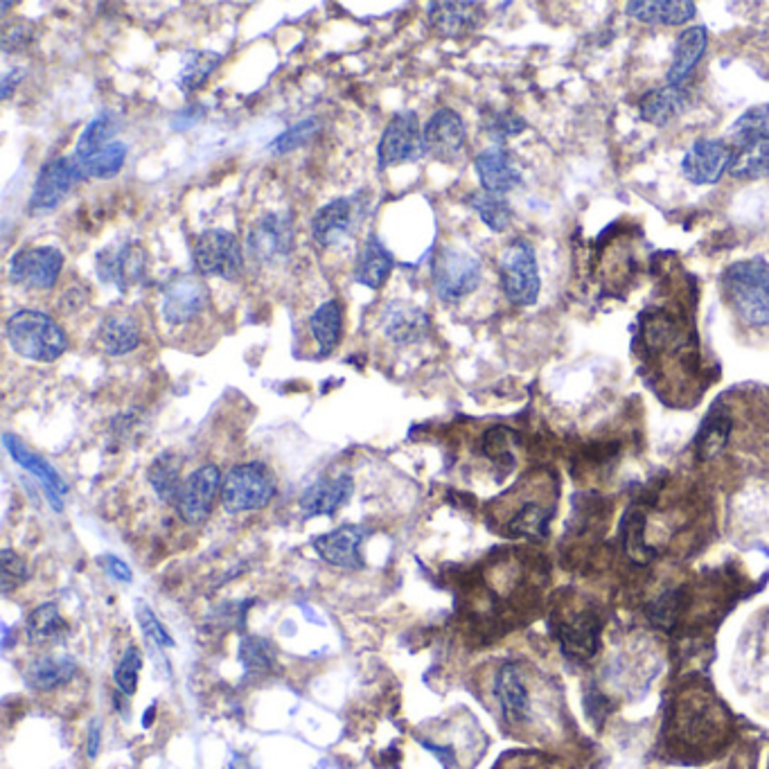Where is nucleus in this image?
I'll return each instance as SVG.
<instances>
[{
  "mask_svg": "<svg viewBox=\"0 0 769 769\" xmlns=\"http://www.w3.org/2000/svg\"><path fill=\"white\" fill-rule=\"evenodd\" d=\"M707 44L709 32L704 25H695L682 32L675 41V50H672V61L666 75L670 86H682V82L693 73L704 52H707Z\"/></svg>",
  "mask_w": 769,
  "mask_h": 769,
  "instance_id": "obj_25",
  "label": "nucleus"
},
{
  "mask_svg": "<svg viewBox=\"0 0 769 769\" xmlns=\"http://www.w3.org/2000/svg\"><path fill=\"white\" fill-rule=\"evenodd\" d=\"M495 695L499 699V707L503 718L510 724H520L528 718L530 711V697L526 691V684L522 680V672L517 666L505 663L497 672L495 680Z\"/></svg>",
  "mask_w": 769,
  "mask_h": 769,
  "instance_id": "obj_24",
  "label": "nucleus"
},
{
  "mask_svg": "<svg viewBox=\"0 0 769 769\" xmlns=\"http://www.w3.org/2000/svg\"><path fill=\"white\" fill-rule=\"evenodd\" d=\"M240 661L246 672H267L276 661V648L263 636H246L240 644Z\"/></svg>",
  "mask_w": 769,
  "mask_h": 769,
  "instance_id": "obj_41",
  "label": "nucleus"
},
{
  "mask_svg": "<svg viewBox=\"0 0 769 769\" xmlns=\"http://www.w3.org/2000/svg\"><path fill=\"white\" fill-rule=\"evenodd\" d=\"M524 120L520 115H515L512 111H497L486 120V130L495 141H503L512 134L524 132Z\"/></svg>",
  "mask_w": 769,
  "mask_h": 769,
  "instance_id": "obj_49",
  "label": "nucleus"
},
{
  "mask_svg": "<svg viewBox=\"0 0 769 769\" xmlns=\"http://www.w3.org/2000/svg\"><path fill=\"white\" fill-rule=\"evenodd\" d=\"M69 634V623L61 617L57 602H44L29 612L25 621V636L32 646H50Z\"/></svg>",
  "mask_w": 769,
  "mask_h": 769,
  "instance_id": "obj_31",
  "label": "nucleus"
},
{
  "mask_svg": "<svg viewBox=\"0 0 769 769\" xmlns=\"http://www.w3.org/2000/svg\"><path fill=\"white\" fill-rule=\"evenodd\" d=\"M77 663L66 655H41L25 668V684L32 691H54L73 682Z\"/></svg>",
  "mask_w": 769,
  "mask_h": 769,
  "instance_id": "obj_26",
  "label": "nucleus"
},
{
  "mask_svg": "<svg viewBox=\"0 0 769 769\" xmlns=\"http://www.w3.org/2000/svg\"><path fill=\"white\" fill-rule=\"evenodd\" d=\"M98 337H100L102 347L109 352L111 357L130 355V352H134L143 341L138 320L130 312H113V314L105 316Z\"/></svg>",
  "mask_w": 769,
  "mask_h": 769,
  "instance_id": "obj_28",
  "label": "nucleus"
},
{
  "mask_svg": "<svg viewBox=\"0 0 769 769\" xmlns=\"http://www.w3.org/2000/svg\"><path fill=\"white\" fill-rule=\"evenodd\" d=\"M312 334L318 343V355H330V352L339 345L341 332H343V307L337 298L320 305L312 318H309Z\"/></svg>",
  "mask_w": 769,
  "mask_h": 769,
  "instance_id": "obj_34",
  "label": "nucleus"
},
{
  "mask_svg": "<svg viewBox=\"0 0 769 769\" xmlns=\"http://www.w3.org/2000/svg\"><path fill=\"white\" fill-rule=\"evenodd\" d=\"M465 122L454 109H438L425 124V154L436 160H442V163H454L465 149Z\"/></svg>",
  "mask_w": 769,
  "mask_h": 769,
  "instance_id": "obj_16",
  "label": "nucleus"
},
{
  "mask_svg": "<svg viewBox=\"0 0 769 769\" xmlns=\"http://www.w3.org/2000/svg\"><path fill=\"white\" fill-rule=\"evenodd\" d=\"M680 598H682V591H668L661 598H657L655 605L648 607L650 621L659 627H670L672 621H675L680 614V605H682Z\"/></svg>",
  "mask_w": 769,
  "mask_h": 769,
  "instance_id": "obj_48",
  "label": "nucleus"
},
{
  "mask_svg": "<svg viewBox=\"0 0 769 769\" xmlns=\"http://www.w3.org/2000/svg\"><path fill=\"white\" fill-rule=\"evenodd\" d=\"M100 745H102V724H100V720H95L88 729V747H86L88 758H98Z\"/></svg>",
  "mask_w": 769,
  "mask_h": 769,
  "instance_id": "obj_53",
  "label": "nucleus"
},
{
  "mask_svg": "<svg viewBox=\"0 0 769 769\" xmlns=\"http://www.w3.org/2000/svg\"><path fill=\"white\" fill-rule=\"evenodd\" d=\"M27 578H29V571L25 560L12 549H3V553H0V594L10 596Z\"/></svg>",
  "mask_w": 769,
  "mask_h": 769,
  "instance_id": "obj_44",
  "label": "nucleus"
},
{
  "mask_svg": "<svg viewBox=\"0 0 769 769\" xmlns=\"http://www.w3.org/2000/svg\"><path fill=\"white\" fill-rule=\"evenodd\" d=\"M126 154H130V147L122 141H111L109 145L88 154L86 158L73 160L82 179H113L124 168Z\"/></svg>",
  "mask_w": 769,
  "mask_h": 769,
  "instance_id": "obj_33",
  "label": "nucleus"
},
{
  "mask_svg": "<svg viewBox=\"0 0 769 769\" xmlns=\"http://www.w3.org/2000/svg\"><path fill=\"white\" fill-rule=\"evenodd\" d=\"M420 156H425L420 122L415 111H400L387 124V130L381 134L377 147V166L379 170H387L391 166L413 163Z\"/></svg>",
  "mask_w": 769,
  "mask_h": 769,
  "instance_id": "obj_8",
  "label": "nucleus"
},
{
  "mask_svg": "<svg viewBox=\"0 0 769 769\" xmlns=\"http://www.w3.org/2000/svg\"><path fill=\"white\" fill-rule=\"evenodd\" d=\"M63 269V253L57 246H25L10 260V280L27 290L46 292L57 284Z\"/></svg>",
  "mask_w": 769,
  "mask_h": 769,
  "instance_id": "obj_9",
  "label": "nucleus"
},
{
  "mask_svg": "<svg viewBox=\"0 0 769 769\" xmlns=\"http://www.w3.org/2000/svg\"><path fill=\"white\" fill-rule=\"evenodd\" d=\"M627 14L648 25H684L688 23L697 8L691 0H632L627 3Z\"/></svg>",
  "mask_w": 769,
  "mask_h": 769,
  "instance_id": "obj_30",
  "label": "nucleus"
},
{
  "mask_svg": "<svg viewBox=\"0 0 769 769\" xmlns=\"http://www.w3.org/2000/svg\"><path fill=\"white\" fill-rule=\"evenodd\" d=\"M192 263L202 276L237 280L244 271V251L233 233L210 229L199 235L195 251H192Z\"/></svg>",
  "mask_w": 769,
  "mask_h": 769,
  "instance_id": "obj_6",
  "label": "nucleus"
},
{
  "mask_svg": "<svg viewBox=\"0 0 769 769\" xmlns=\"http://www.w3.org/2000/svg\"><path fill=\"white\" fill-rule=\"evenodd\" d=\"M693 105V95L684 86H663L646 93L638 100V113L646 122L666 126L675 118L684 115Z\"/></svg>",
  "mask_w": 769,
  "mask_h": 769,
  "instance_id": "obj_23",
  "label": "nucleus"
},
{
  "mask_svg": "<svg viewBox=\"0 0 769 769\" xmlns=\"http://www.w3.org/2000/svg\"><path fill=\"white\" fill-rule=\"evenodd\" d=\"M551 512L537 503H526L510 522V530L526 537H544L549 530Z\"/></svg>",
  "mask_w": 769,
  "mask_h": 769,
  "instance_id": "obj_42",
  "label": "nucleus"
},
{
  "mask_svg": "<svg viewBox=\"0 0 769 769\" xmlns=\"http://www.w3.org/2000/svg\"><path fill=\"white\" fill-rule=\"evenodd\" d=\"M733 158L735 154L724 141L699 138L688 147L682 160V174L695 185H713L731 170Z\"/></svg>",
  "mask_w": 769,
  "mask_h": 769,
  "instance_id": "obj_15",
  "label": "nucleus"
},
{
  "mask_svg": "<svg viewBox=\"0 0 769 769\" xmlns=\"http://www.w3.org/2000/svg\"><path fill=\"white\" fill-rule=\"evenodd\" d=\"M221 63V57L217 52H195L190 57V61L183 66L181 77H179V88L185 95H192L195 90H199L210 75L217 71V66Z\"/></svg>",
  "mask_w": 769,
  "mask_h": 769,
  "instance_id": "obj_40",
  "label": "nucleus"
},
{
  "mask_svg": "<svg viewBox=\"0 0 769 769\" xmlns=\"http://www.w3.org/2000/svg\"><path fill=\"white\" fill-rule=\"evenodd\" d=\"M381 330L395 345H413L420 343L429 334L431 326L427 312L418 305L393 301L381 314Z\"/></svg>",
  "mask_w": 769,
  "mask_h": 769,
  "instance_id": "obj_18",
  "label": "nucleus"
},
{
  "mask_svg": "<svg viewBox=\"0 0 769 769\" xmlns=\"http://www.w3.org/2000/svg\"><path fill=\"white\" fill-rule=\"evenodd\" d=\"M393 267H395V260L389 253V248L381 244L377 235H368L355 265V280L368 286V290H381V286L391 278Z\"/></svg>",
  "mask_w": 769,
  "mask_h": 769,
  "instance_id": "obj_29",
  "label": "nucleus"
},
{
  "mask_svg": "<svg viewBox=\"0 0 769 769\" xmlns=\"http://www.w3.org/2000/svg\"><path fill=\"white\" fill-rule=\"evenodd\" d=\"M296 242L292 215L269 212L253 223L246 248L248 258L258 265H276L292 253Z\"/></svg>",
  "mask_w": 769,
  "mask_h": 769,
  "instance_id": "obj_7",
  "label": "nucleus"
},
{
  "mask_svg": "<svg viewBox=\"0 0 769 769\" xmlns=\"http://www.w3.org/2000/svg\"><path fill=\"white\" fill-rule=\"evenodd\" d=\"M729 307L749 328L769 326V263L752 258L731 265L722 276Z\"/></svg>",
  "mask_w": 769,
  "mask_h": 769,
  "instance_id": "obj_1",
  "label": "nucleus"
},
{
  "mask_svg": "<svg viewBox=\"0 0 769 769\" xmlns=\"http://www.w3.org/2000/svg\"><path fill=\"white\" fill-rule=\"evenodd\" d=\"M21 80H23V71H19V69L5 73L3 84H0V95H3V100H10V98H12V90L19 86Z\"/></svg>",
  "mask_w": 769,
  "mask_h": 769,
  "instance_id": "obj_54",
  "label": "nucleus"
},
{
  "mask_svg": "<svg viewBox=\"0 0 769 769\" xmlns=\"http://www.w3.org/2000/svg\"><path fill=\"white\" fill-rule=\"evenodd\" d=\"M278 484L276 474L263 461H251L231 467L223 476L221 486V505L229 515H242V512L263 510L276 497Z\"/></svg>",
  "mask_w": 769,
  "mask_h": 769,
  "instance_id": "obj_3",
  "label": "nucleus"
},
{
  "mask_svg": "<svg viewBox=\"0 0 769 769\" xmlns=\"http://www.w3.org/2000/svg\"><path fill=\"white\" fill-rule=\"evenodd\" d=\"M105 562H107L105 566H107V571H109V575H111L113 581H118V583H132L134 573H132L130 564L122 562V560L115 558V556H107Z\"/></svg>",
  "mask_w": 769,
  "mask_h": 769,
  "instance_id": "obj_52",
  "label": "nucleus"
},
{
  "mask_svg": "<svg viewBox=\"0 0 769 769\" xmlns=\"http://www.w3.org/2000/svg\"><path fill=\"white\" fill-rule=\"evenodd\" d=\"M5 337L19 357L52 364L69 350V337L57 320L37 309L14 312L5 324Z\"/></svg>",
  "mask_w": 769,
  "mask_h": 769,
  "instance_id": "obj_2",
  "label": "nucleus"
},
{
  "mask_svg": "<svg viewBox=\"0 0 769 769\" xmlns=\"http://www.w3.org/2000/svg\"><path fill=\"white\" fill-rule=\"evenodd\" d=\"M729 136L735 145H747L758 138H769V105L752 107L729 126Z\"/></svg>",
  "mask_w": 769,
  "mask_h": 769,
  "instance_id": "obj_39",
  "label": "nucleus"
},
{
  "mask_svg": "<svg viewBox=\"0 0 769 769\" xmlns=\"http://www.w3.org/2000/svg\"><path fill=\"white\" fill-rule=\"evenodd\" d=\"M731 176L735 179H756L769 174V138H758L741 147L735 154Z\"/></svg>",
  "mask_w": 769,
  "mask_h": 769,
  "instance_id": "obj_37",
  "label": "nucleus"
},
{
  "mask_svg": "<svg viewBox=\"0 0 769 769\" xmlns=\"http://www.w3.org/2000/svg\"><path fill=\"white\" fill-rule=\"evenodd\" d=\"M486 12L480 3H431L429 25L440 37H465L484 23Z\"/></svg>",
  "mask_w": 769,
  "mask_h": 769,
  "instance_id": "obj_21",
  "label": "nucleus"
},
{
  "mask_svg": "<svg viewBox=\"0 0 769 769\" xmlns=\"http://www.w3.org/2000/svg\"><path fill=\"white\" fill-rule=\"evenodd\" d=\"M3 442H5V450L10 452V456H12L23 469H27L32 476H37V478L41 480V486H44V490H46V495H48L52 508H54V510H61V508H63L61 497L69 492V486L63 484V478L57 474V469H54L48 461H44L41 456H37L35 452H29L27 447H25L16 436L5 434V436H3Z\"/></svg>",
  "mask_w": 769,
  "mask_h": 769,
  "instance_id": "obj_22",
  "label": "nucleus"
},
{
  "mask_svg": "<svg viewBox=\"0 0 769 769\" xmlns=\"http://www.w3.org/2000/svg\"><path fill=\"white\" fill-rule=\"evenodd\" d=\"M154 713H156V707H149L147 716L143 718V727H151V722H154Z\"/></svg>",
  "mask_w": 769,
  "mask_h": 769,
  "instance_id": "obj_55",
  "label": "nucleus"
},
{
  "mask_svg": "<svg viewBox=\"0 0 769 769\" xmlns=\"http://www.w3.org/2000/svg\"><path fill=\"white\" fill-rule=\"evenodd\" d=\"M368 530L362 526H341L332 533L314 537L312 547L318 558L345 571L362 569V544L366 541Z\"/></svg>",
  "mask_w": 769,
  "mask_h": 769,
  "instance_id": "obj_17",
  "label": "nucleus"
},
{
  "mask_svg": "<svg viewBox=\"0 0 769 769\" xmlns=\"http://www.w3.org/2000/svg\"><path fill=\"white\" fill-rule=\"evenodd\" d=\"M95 271L102 282L118 286L120 292H130L145 280L147 251L141 242H126L118 251L105 248L98 253Z\"/></svg>",
  "mask_w": 769,
  "mask_h": 769,
  "instance_id": "obj_12",
  "label": "nucleus"
},
{
  "mask_svg": "<svg viewBox=\"0 0 769 769\" xmlns=\"http://www.w3.org/2000/svg\"><path fill=\"white\" fill-rule=\"evenodd\" d=\"M210 303L208 284L192 273L172 278L163 290V318L170 326H185L190 320L199 318Z\"/></svg>",
  "mask_w": 769,
  "mask_h": 769,
  "instance_id": "obj_11",
  "label": "nucleus"
},
{
  "mask_svg": "<svg viewBox=\"0 0 769 769\" xmlns=\"http://www.w3.org/2000/svg\"><path fill=\"white\" fill-rule=\"evenodd\" d=\"M499 276L501 290L512 305L526 307L537 303L541 280L535 251L526 240H515L501 253Z\"/></svg>",
  "mask_w": 769,
  "mask_h": 769,
  "instance_id": "obj_5",
  "label": "nucleus"
},
{
  "mask_svg": "<svg viewBox=\"0 0 769 769\" xmlns=\"http://www.w3.org/2000/svg\"><path fill=\"white\" fill-rule=\"evenodd\" d=\"M35 27H32L29 23H5L3 25V50L8 54L16 52V50H23L25 46L32 44V37H35V32H32Z\"/></svg>",
  "mask_w": 769,
  "mask_h": 769,
  "instance_id": "obj_50",
  "label": "nucleus"
},
{
  "mask_svg": "<svg viewBox=\"0 0 769 769\" xmlns=\"http://www.w3.org/2000/svg\"><path fill=\"white\" fill-rule=\"evenodd\" d=\"M181 469H183V459L176 456L174 452H166L154 459V463L147 469V480L154 488L156 497L168 503L176 505L183 480H181Z\"/></svg>",
  "mask_w": 769,
  "mask_h": 769,
  "instance_id": "obj_32",
  "label": "nucleus"
},
{
  "mask_svg": "<svg viewBox=\"0 0 769 769\" xmlns=\"http://www.w3.org/2000/svg\"><path fill=\"white\" fill-rule=\"evenodd\" d=\"M467 204L480 217V221H484L486 227L492 229L495 233H501V231H505L510 227L512 208L505 202V197L492 195V192L480 190V192H474V195H469Z\"/></svg>",
  "mask_w": 769,
  "mask_h": 769,
  "instance_id": "obj_36",
  "label": "nucleus"
},
{
  "mask_svg": "<svg viewBox=\"0 0 769 769\" xmlns=\"http://www.w3.org/2000/svg\"><path fill=\"white\" fill-rule=\"evenodd\" d=\"M355 492V480L350 474L318 478L301 497V510L305 517H332L345 505Z\"/></svg>",
  "mask_w": 769,
  "mask_h": 769,
  "instance_id": "obj_19",
  "label": "nucleus"
},
{
  "mask_svg": "<svg viewBox=\"0 0 769 769\" xmlns=\"http://www.w3.org/2000/svg\"><path fill=\"white\" fill-rule=\"evenodd\" d=\"M80 172L73 156H59L50 158L48 163L37 174L35 187H32L29 197V210L32 212H50L54 210L63 199L69 197V192L73 185L80 181Z\"/></svg>",
  "mask_w": 769,
  "mask_h": 769,
  "instance_id": "obj_13",
  "label": "nucleus"
},
{
  "mask_svg": "<svg viewBox=\"0 0 769 769\" xmlns=\"http://www.w3.org/2000/svg\"><path fill=\"white\" fill-rule=\"evenodd\" d=\"M364 204L359 197L334 199L320 208L312 219V237L320 246H334L347 240L362 223Z\"/></svg>",
  "mask_w": 769,
  "mask_h": 769,
  "instance_id": "obj_14",
  "label": "nucleus"
},
{
  "mask_svg": "<svg viewBox=\"0 0 769 769\" xmlns=\"http://www.w3.org/2000/svg\"><path fill=\"white\" fill-rule=\"evenodd\" d=\"M141 668H143V655L136 646H130L124 650L122 659L118 661L115 666V672H113V678H115V684L120 688V693L126 697V695H136L138 691V675H141Z\"/></svg>",
  "mask_w": 769,
  "mask_h": 769,
  "instance_id": "obj_43",
  "label": "nucleus"
},
{
  "mask_svg": "<svg viewBox=\"0 0 769 769\" xmlns=\"http://www.w3.org/2000/svg\"><path fill=\"white\" fill-rule=\"evenodd\" d=\"M138 623L143 627V634L149 638V644H154L156 648L160 650H166V648H174V638L170 636V632L163 627V623H160L156 619V614L149 610L147 605H141L138 607Z\"/></svg>",
  "mask_w": 769,
  "mask_h": 769,
  "instance_id": "obj_47",
  "label": "nucleus"
},
{
  "mask_svg": "<svg viewBox=\"0 0 769 769\" xmlns=\"http://www.w3.org/2000/svg\"><path fill=\"white\" fill-rule=\"evenodd\" d=\"M202 115H204V109H202V107L190 105V107H185L181 113L174 115L172 126H174L176 132H185V130H190L192 124H197V122L202 120Z\"/></svg>",
  "mask_w": 769,
  "mask_h": 769,
  "instance_id": "obj_51",
  "label": "nucleus"
},
{
  "mask_svg": "<svg viewBox=\"0 0 769 769\" xmlns=\"http://www.w3.org/2000/svg\"><path fill=\"white\" fill-rule=\"evenodd\" d=\"M221 486H223V476L219 467L212 463L202 465L199 469L192 472L183 480V488L176 501L179 517L192 526L204 524L210 517L217 497L221 495Z\"/></svg>",
  "mask_w": 769,
  "mask_h": 769,
  "instance_id": "obj_10",
  "label": "nucleus"
},
{
  "mask_svg": "<svg viewBox=\"0 0 769 769\" xmlns=\"http://www.w3.org/2000/svg\"><path fill=\"white\" fill-rule=\"evenodd\" d=\"M316 132H318V118H305V120H301L298 124H294L292 130H286L284 134H280V136L273 141L271 149H273L276 154L294 151L296 147L305 145Z\"/></svg>",
  "mask_w": 769,
  "mask_h": 769,
  "instance_id": "obj_45",
  "label": "nucleus"
},
{
  "mask_svg": "<svg viewBox=\"0 0 769 769\" xmlns=\"http://www.w3.org/2000/svg\"><path fill=\"white\" fill-rule=\"evenodd\" d=\"M434 286L440 301L459 303L480 284V260L472 251L440 246L431 265Z\"/></svg>",
  "mask_w": 769,
  "mask_h": 769,
  "instance_id": "obj_4",
  "label": "nucleus"
},
{
  "mask_svg": "<svg viewBox=\"0 0 769 769\" xmlns=\"http://www.w3.org/2000/svg\"><path fill=\"white\" fill-rule=\"evenodd\" d=\"M115 132H118V120H115V115L109 113V111L102 113V115H98L95 120H90V122L86 124V130L82 132L80 141H77V147H75L73 158H75V160L86 158L88 154L98 151L100 147L109 145Z\"/></svg>",
  "mask_w": 769,
  "mask_h": 769,
  "instance_id": "obj_38",
  "label": "nucleus"
},
{
  "mask_svg": "<svg viewBox=\"0 0 769 769\" xmlns=\"http://www.w3.org/2000/svg\"><path fill=\"white\" fill-rule=\"evenodd\" d=\"M731 436V418L729 413L722 408H716L707 415V420L701 423L697 436H695V454L701 461H709L718 456Z\"/></svg>",
  "mask_w": 769,
  "mask_h": 769,
  "instance_id": "obj_35",
  "label": "nucleus"
},
{
  "mask_svg": "<svg viewBox=\"0 0 769 769\" xmlns=\"http://www.w3.org/2000/svg\"><path fill=\"white\" fill-rule=\"evenodd\" d=\"M484 452L497 463L512 465V431L505 427H495L484 438Z\"/></svg>",
  "mask_w": 769,
  "mask_h": 769,
  "instance_id": "obj_46",
  "label": "nucleus"
},
{
  "mask_svg": "<svg viewBox=\"0 0 769 769\" xmlns=\"http://www.w3.org/2000/svg\"><path fill=\"white\" fill-rule=\"evenodd\" d=\"M600 619L591 612H583L560 630V644L566 657L591 659L600 646Z\"/></svg>",
  "mask_w": 769,
  "mask_h": 769,
  "instance_id": "obj_27",
  "label": "nucleus"
},
{
  "mask_svg": "<svg viewBox=\"0 0 769 769\" xmlns=\"http://www.w3.org/2000/svg\"><path fill=\"white\" fill-rule=\"evenodd\" d=\"M474 168L480 185H484L486 192H492V195L503 197L505 192L515 190L522 183V174L515 160H512V154L501 145H492L480 151L474 158Z\"/></svg>",
  "mask_w": 769,
  "mask_h": 769,
  "instance_id": "obj_20",
  "label": "nucleus"
}]
</instances>
